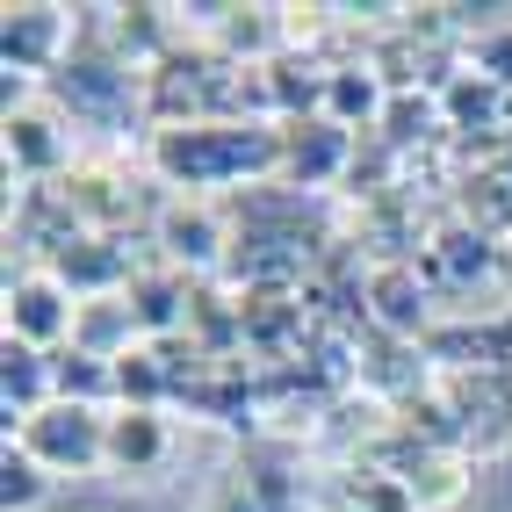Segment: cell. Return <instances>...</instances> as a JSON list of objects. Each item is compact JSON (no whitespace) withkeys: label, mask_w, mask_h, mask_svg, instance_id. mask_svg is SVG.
Instances as JSON below:
<instances>
[{"label":"cell","mask_w":512,"mask_h":512,"mask_svg":"<svg viewBox=\"0 0 512 512\" xmlns=\"http://www.w3.org/2000/svg\"><path fill=\"white\" fill-rule=\"evenodd\" d=\"M159 174H174L188 188H217V181H238V174H260V166L282 159V138L260 123H195V130H159Z\"/></svg>","instance_id":"6da1fadb"},{"label":"cell","mask_w":512,"mask_h":512,"mask_svg":"<svg viewBox=\"0 0 512 512\" xmlns=\"http://www.w3.org/2000/svg\"><path fill=\"white\" fill-rule=\"evenodd\" d=\"M8 440H22L29 455H37L44 469H101L109 462V412H94V404H65L51 397L37 419H22Z\"/></svg>","instance_id":"7a4b0ae2"},{"label":"cell","mask_w":512,"mask_h":512,"mask_svg":"<svg viewBox=\"0 0 512 512\" xmlns=\"http://www.w3.org/2000/svg\"><path fill=\"white\" fill-rule=\"evenodd\" d=\"M73 318H80V303H65L58 282H44V275L8 282V339H22V347L58 354V347H65V332H73Z\"/></svg>","instance_id":"3957f363"},{"label":"cell","mask_w":512,"mask_h":512,"mask_svg":"<svg viewBox=\"0 0 512 512\" xmlns=\"http://www.w3.org/2000/svg\"><path fill=\"white\" fill-rule=\"evenodd\" d=\"M51 404V354L22 347V339H0V412H8V433L22 419H37Z\"/></svg>","instance_id":"277c9868"},{"label":"cell","mask_w":512,"mask_h":512,"mask_svg":"<svg viewBox=\"0 0 512 512\" xmlns=\"http://www.w3.org/2000/svg\"><path fill=\"white\" fill-rule=\"evenodd\" d=\"M159 462H166V419L138 412V404H116V412H109V469L145 476Z\"/></svg>","instance_id":"5b68a950"},{"label":"cell","mask_w":512,"mask_h":512,"mask_svg":"<svg viewBox=\"0 0 512 512\" xmlns=\"http://www.w3.org/2000/svg\"><path fill=\"white\" fill-rule=\"evenodd\" d=\"M65 37V15L58 8H8V29H0V58L8 73H44L51 51Z\"/></svg>","instance_id":"8992f818"},{"label":"cell","mask_w":512,"mask_h":512,"mask_svg":"<svg viewBox=\"0 0 512 512\" xmlns=\"http://www.w3.org/2000/svg\"><path fill=\"white\" fill-rule=\"evenodd\" d=\"M130 332H145L138 311H130V296H94V303H80V318H73V347L94 354V361H123Z\"/></svg>","instance_id":"52a82bcc"},{"label":"cell","mask_w":512,"mask_h":512,"mask_svg":"<svg viewBox=\"0 0 512 512\" xmlns=\"http://www.w3.org/2000/svg\"><path fill=\"white\" fill-rule=\"evenodd\" d=\"M51 397H65V404H109L116 397V361H94V354H80V347H58L51 354Z\"/></svg>","instance_id":"ba28073f"},{"label":"cell","mask_w":512,"mask_h":512,"mask_svg":"<svg viewBox=\"0 0 512 512\" xmlns=\"http://www.w3.org/2000/svg\"><path fill=\"white\" fill-rule=\"evenodd\" d=\"M426 275H440L448 289H455V282H476V275H498V246H491L484 231H440Z\"/></svg>","instance_id":"9c48e42d"},{"label":"cell","mask_w":512,"mask_h":512,"mask_svg":"<svg viewBox=\"0 0 512 512\" xmlns=\"http://www.w3.org/2000/svg\"><path fill=\"white\" fill-rule=\"evenodd\" d=\"M44 491H51V469L22 440H8V455H0V512H37Z\"/></svg>","instance_id":"30bf717a"},{"label":"cell","mask_w":512,"mask_h":512,"mask_svg":"<svg viewBox=\"0 0 512 512\" xmlns=\"http://www.w3.org/2000/svg\"><path fill=\"white\" fill-rule=\"evenodd\" d=\"M159 238H166V253L188 260V267H210V260H217V246H224V231H217V217H210V210H166Z\"/></svg>","instance_id":"8fae6325"},{"label":"cell","mask_w":512,"mask_h":512,"mask_svg":"<svg viewBox=\"0 0 512 512\" xmlns=\"http://www.w3.org/2000/svg\"><path fill=\"white\" fill-rule=\"evenodd\" d=\"M174 390V368H159V354L152 347H130L123 361H116V397L123 404H138V412H159V397Z\"/></svg>","instance_id":"7c38bea8"},{"label":"cell","mask_w":512,"mask_h":512,"mask_svg":"<svg viewBox=\"0 0 512 512\" xmlns=\"http://www.w3.org/2000/svg\"><path fill=\"white\" fill-rule=\"evenodd\" d=\"M8 159L29 166V174H51V166L65 159V138L51 116H8Z\"/></svg>","instance_id":"4fadbf2b"},{"label":"cell","mask_w":512,"mask_h":512,"mask_svg":"<svg viewBox=\"0 0 512 512\" xmlns=\"http://www.w3.org/2000/svg\"><path fill=\"white\" fill-rule=\"evenodd\" d=\"M375 311H383L390 332H419L426 325V289L412 267H390V275H375Z\"/></svg>","instance_id":"5bb4252c"},{"label":"cell","mask_w":512,"mask_h":512,"mask_svg":"<svg viewBox=\"0 0 512 512\" xmlns=\"http://www.w3.org/2000/svg\"><path fill=\"white\" fill-rule=\"evenodd\" d=\"M181 303H188V282L181 275H138V282H130V311H138L145 332H166V325L181 318Z\"/></svg>","instance_id":"9a60e30c"},{"label":"cell","mask_w":512,"mask_h":512,"mask_svg":"<svg viewBox=\"0 0 512 512\" xmlns=\"http://www.w3.org/2000/svg\"><path fill=\"white\" fill-rule=\"evenodd\" d=\"M325 109H332V123H361V116H375L383 109V87H375L368 73H325Z\"/></svg>","instance_id":"2e32d148"},{"label":"cell","mask_w":512,"mask_h":512,"mask_svg":"<svg viewBox=\"0 0 512 512\" xmlns=\"http://www.w3.org/2000/svg\"><path fill=\"white\" fill-rule=\"evenodd\" d=\"M58 267H65L73 282H116V275H123V253H109L101 238H87V253H58Z\"/></svg>","instance_id":"e0dca14e"},{"label":"cell","mask_w":512,"mask_h":512,"mask_svg":"<svg viewBox=\"0 0 512 512\" xmlns=\"http://www.w3.org/2000/svg\"><path fill=\"white\" fill-rule=\"evenodd\" d=\"M491 87H498L491 73H484V80H469V87H455L448 109H455V116H491Z\"/></svg>","instance_id":"ac0fdd59"},{"label":"cell","mask_w":512,"mask_h":512,"mask_svg":"<svg viewBox=\"0 0 512 512\" xmlns=\"http://www.w3.org/2000/svg\"><path fill=\"white\" fill-rule=\"evenodd\" d=\"M498 275H505V289H512V246H498Z\"/></svg>","instance_id":"d6986e66"}]
</instances>
